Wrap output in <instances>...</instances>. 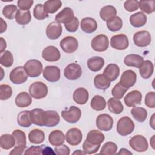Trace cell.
<instances>
[{
	"mask_svg": "<svg viewBox=\"0 0 155 155\" xmlns=\"http://www.w3.org/2000/svg\"><path fill=\"white\" fill-rule=\"evenodd\" d=\"M134 129V124L128 116H124L117 121L116 130L117 133L122 136H125L131 134Z\"/></svg>",
	"mask_w": 155,
	"mask_h": 155,
	"instance_id": "6da1fadb",
	"label": "cell"
},
{
	"mask_svg": "<svg viewBox=\"0 0 155 155\" xmlns=\"http://www.w3.org/2000/svg\"><path fill=\"white\" fill-rule=\"evenodd\" d=\"M24 68L29 77L36 78L41 74L43 67L40 61L30 59L25 62Z\"/></svg>",
	"mask_w": 155,
	"mask_h": 155,
	"instance_id": "7a4b0ae2",
	"label": "cell"
},
{
	"mask_svg": "<svg viewBox=\"0 0 155 155\" xmlns=\"http://www.w3.org/2000/svg\"><path fill=\"white\" fill-rule=\"evenodd\" d=\"M29 93L36 99L44 98L48 93L47 86L42 82H33L29 87Z\"/></svg>",
	"mask_w": 155,
	"mask_h": 155,
	"instance_id": "3957f363",
	"label": "cell"
},
{
	"mask_svg": "<svg viewBox=\"0 0 155 155\" xmlns=\"http://www.w3.org/2000/svg\"><path fill=\"white\" fill-rule=\"evenodd\" d=\"M130 147L137 152H145L148 150V143L147 139L142 135H136L129 140Z\"/></svg>",
	"mask_w": 155,
	"mask_h": 155,
	"instance_id": "277c9868",
	"label": "cell"
},
{
	"mask_svg": "<svg viewBox=\"0 0 155 155\" xmlns=\"http://www.w3.org/2000/svg\"><path fill=\"white\" fill-rule=\"evenodd\" d=\"M28 74L26 73L24 67L18 66L13 68L10 73L9 78L10 81L15 84H22L26 82L28 78Z\"/></svg>",
	"mask_w": 155,
	"mask_h": 155,
	"instance_id": "5b68a950",
	"label": "cell"
},
{
	"mask_svg": "<svg viewBox=\"0 0 155 155\" xmlns=\"http://www.w3.org/2000/svg\"><path fill=\"white\" fill-rule=\"evenodd\" d=\"M109 46L108 37L103 34H100L93 38L91 41V47L96 51L102 52L107 50Z\"/></svg>",
	"mask_w": 155,
	"mask_h": 155,
	"instance_id": "8992f818",
	"label": "cell"
},
{
	"mask_svg": "<svg viewBox=\"0 0 155 155\" xmlns=\"http://www.w3.org/2000/svg\"><path fill=\"white\" fill-rule=\"evenodd\" d=\"M62 117L67 122L71 124L76 123L81 117V111L76 106H71L68 110L61 111Z\"/></svg>",
	"mask_w": 155,
	"mask_h": 155,
	"instance_id": "52a82bcc",
	"label": "cell"
},
{
	"mask_svg": "<svg viewBox=\"0 0 155 155\" xmlns=\"http://www.w3.org/2000/svg\"><path fill=\"white\" fill-rule=\"evenodd\" d=\"M96 124L97 127L100 130L108 131L113 127V119L110 115L108 114H101L97 117Z\"/></svg>",
	"mask_w": 155,
	"mask_h": 155,
	"instance_id": "ba28073f",
	"label": "cell"
},
{
	"mask_svg": "<svg viewBox=\"0 0 155 155\" xmlns=\"http://www.w3.org/2000/svg\"><path fill=\"white\" fill-rule=\"evenodd\" d=\"M60 46L62 50L67 53H73L78 48V41L76 38L68 36L64 37L60 41Z\"/></svg>",
	"mask_w": 155,
	"mask_h": 155,
	"instance_id": "9c48e42d",
	"label": "cell"
},
{
	"mask_svg": "<svg viewBox=\"0 0 155 155\" xmlns=\"http://www.w3.org/2000/svg\"><path fill=\"white\" fill-rule=\"evenodd\" d=\"M133 39L134 44L140 47H145L149 45L151 41L150 33L146 30H141L135 33Z\"/></svg>",
	"mask_w": 155,
	"mask_h": 155,
	"instance_id": "30bf717a",
	"label": "cell"
},
{
	"mask_svg": "<svg viewBox=\"0 0 155 155\" xmlns=\"http://www.w3.org/2000/svg\"><path fill=\"white\" fill-rule=\"evenodd\" d=\"M111 47L119 50H124L128 48L129 41L128 37L124 34H119L111 37L110 41Z\"/></svg>",
	"mask_w": 155,
	"mask_h": 155,
	"instance_id": "8fae6325",
	"label": "cell"
},
{
	"mask_svg": "<svg viewBox=\"0 0 155 155\" xmlns=\"http://www.w3.org/2000/svg\"><path fill=\"white\" fill-rule=\"evenodd\" d=\"M81 67L76 63L68 64L64 69V76L69 80H76L82 75Z\"/></svg>",
	"mask_w": 155,
	"mask_h": 155,
	"instance_id": "7c38bea8",
	"label": "cell"
},
{
	"mask_svg": "<svg viewBox=\"0 0 155 155\" xmlns=\"http://www.w3.org/2000/svg\"><path fill=\"white\" fill-rule=\"evenodd\" d=\"M42 74L43 77L48 82H56L60 79L61 71L57 66L48 65L45 67Z\"/></svg>",
	"mask_w": 155,
	"mask_h": 155,
	"instance_id": "4fadbf2b",
	"label": "cell"
},
{
	"mask_svg": "<svg viewBox=\"0 0 155 155\" xmlns=\"http://www.w3.org/2000/svg\"><path fill=\"white\" fill-rule=\"evenodd\" d=\"M65 139L67 142L70 145L76 146L82 141V133L79 128H71L67 131Z\"/></svg>",
	"mask_w": 155,
	"mask_h": 155,
	"instance_id": "5bb4252c",
	"label": "cell"
},
{
	"mask_svg": "<svg viewBox=\"0 0 155 155\" xmlns=\"http://www.w3.org/2000/svg\"><path fill=\"white\" fill-rule=\"evenodd\" d=\"M42 57L48 62H56L61 58V53L56 47L49 45L42 50Z\"/></svg>",
	"mask_w": 155,
	"mask_h": 155,
	"instance_id": "9a60e30c",
	"label": "cell"
},
{
	"mask_svg": "<svg viewBox=\"0 0 155 155\" xmlns=\"http://www.w3.org/2000/svg\"><path fill=\"white\" fill-rule=\"evenodd\" d=\"M62 32V27L60 23L51 22L47 27L45 33L47 38L51 40L58 39Z\"/></svg>",
	"mask_w": 155,
	"mask_h": 155,
	"instance_id": "2e32d148",
	"label": "cell"
},
{
	"mask_svg": "<svg viewBox=\"0 0 155 155\" xmlns=\"http://www.w3.org/2000/svg\"><path fill=\"white\" fill-rule=\"evenodd\" d=\"M142 99V93L139 90H133L126 94L124 101L125 105L128 107H135L141 104Z\"/></svg>",
	"mask_w": 155,
	"mask_h": 155,
	"instance_id": "e0dca14e",
	"label": "cell"
},
{
	"mask_svg": "<svg viewBox=\"0 0 155 155\" xmlns=\"http://www.w3.org/2000/svg\"><path fill=\"white\" fill-rule=\"evenodd\" d=\"M44 126L53 127L60 122V117L58 113L54 110H47L44 112Z\"/></svg>",
	"mask_w": 155,
	"mask_h": 155,
	"instance_id": "ac0fdd59",
	"label": "cell"
},
{
	"mask_svg": "<svg viewBox=\"0 0 155 155\" xmlns=\"http://www.w3.org/2000/svg\"><path fill=\"white\" fill-rule=\"evenodd\" d=\"M136 74L131 70L124 71L120 77L119 83L124 87L130 88L132 87L136 82Z\"/></svg>",
	"mask_w": 155,
	"mask_h": 155,
	"instance_id": "d6986e66",
	"label": "cell"
},
{
	"mask_svg": "<svg viewBox=\"0 0 155 155\" xmlns=\"http://www.w3.org/2000/svg\"><path fill=\"white\" fill-rule=\"evenodd\" d=\"M119 67L115 64H108L103 72V75L110 82L115 81L119 76Z\"/></svg>",
	"mask_w": 155,
	"mask_h": 155,
	"instance_id": "ffe728a7",
	"label": "cell"
},
{
	"mask_svg": "<svg viewBox=\"0 0 155 155\" xmlns=\"http://www.w3.org/2000/svg\"><path fill=\"white\" fill-rule=\"evenodd\" d=\"M74 17L73 10L70 7L64 8L55 16L56 22L59 23H67Z\"/></svg>",
	"mask_w": 155,
	"mask_h": 155,
	"instance_id": "44dd1931",
	"label": "cell"
},
{
	"mask_svg": "<svg viewBox=\"0 0 155 155\" xmlns=\"http://www.w3.org/2000/svg\"><path fill=\"white\" fill-rule=\"evenodd\" d=\"M81 30L87 33H91L96 31L97 27V22L92 18L86 17L83 18L81 21Z\"/></svg>",
	"mask_w": 155,
	"mask_h": 155,
	"instance_id": "7402d4cb",
	"label": "cell"
},
{
	"mask_svg": "<svg viewBox=\"0 0 155 155\" xmlns=\"http://www.w3.org/2000/svg\"><path fill=\"white\" fill-rule=\"evenodd\" d=\"M74 101L79 105L85 104L89 98L88 91L84 88H78L76 89L73 94Z\"/></svg>",
	"mask_w": 155,
	"mask_h": 155,
	"instance_id": "603a6c76",
	"label": "cell"
},
{
	"mask_svg": "<svg viewBox=\"0 0 155 155\" xmlns=\"http://www.w3.org/2000/svg\"><path fill=\"white\" fill-rule=\"evenodd\" d=\"M104 139L105 136L101 131L93 130L88 133L85 140L92 145H101Z\"/></svg>",
	"mask_w": 155,
	"mask_h": 155,
	"instance_id": "cb8c5ba5",
	"label": "cell"
},
{
	"mask_svg": "<svg viewBox=\"0 0 155 155\" xmlns=\"http://www.w3.org/2000/svg\"><path fill=\"white\" fill-rule=\"evenodd\" d=\"M140 76L145 79H149L154 71V65L150 60H145L139 67Z\"/></svg>",
	"mask_w": 155,
	"mask_h": 155,
	"instance_id": "d4e9b609",
	"label": "cell"
},
{
	"mask_svg": "<svg viewBox=\"0 0 155 155\" xmlns=\"http://www.w3.org/2000/svg\"><path fill=\"white\" fill-rule=\"evenodd\" d=\"M65 136L62 131L58 130L52 131L48 136V141L51 145L57 147L62 145L65 142Z\"/></svg>",
	"mask_w": 155,
	"mask_h": 155,
	"instance_id": "484cf974",
	"label": "cell"
},
{
	"mask_svg": "<svg viewBox=\"0 0 155 155\" xmlns=\"http://www.w3.org/2000/svg\"><path fill=\"white\" fill-rule=\"evenodd\" d=\"M147 16L142 12L134 13L130 17V22L134 27H141L147 23Z\"/></svg>",
	"mask_w": 155,
	"mask_h": 155,
	"instance_id": "4316f807",
	"label": "cell"
},
{
	"mask_svg": "<svg viewBox=\"0 0 155 155\" xmlns=\"http://www.w3.org/2000/svg\"><path fill=\"white\" fill-rule=\"evenodd\" d=\"M31 96L27 92L19 93L15 98V104L19 108L27 107L31 105Z\"/></svg>",
	"mask_w": 155,
	"mask_h": 155,
	"instance_id": "83f0119b",
	"label": "cell"
},
{
	"mask_svg": "<svg viewBox=\"0 0 155 155\" xmlns=\"http://www.w3.org/2000/svg\"><path fill=\"white\" fill-rule=\"evenodd\" d=\"M143 61L144 59L142 56L136 54H128L126 56L124 59L125 65L128 67H134L136 68H139Z\"/></svg>",
	"mask_w": 155,
	"mask_h": 155,
	"instance_id": "f1b7e54d",
	"label": "cell"
},
{
	"mask_svg": "<svg viewBox=\"0 0 155 155\" xmlns=\"http://www.w3.org/2000/svg\"><path fill=\"white\" fill-rule=\"evenodd\" d=\"M104 59L100 56H93L87 61V66L88 68L93 72L101 70L104 67Z\"/></svg>",
	"mask_w": 155,
	"mask_h": 155,
	"instance_id": "f546056e",
	"label": "cell"
},
{
	"mask_svg": "<svg viewBox=\"0 0 155 155\" xmlns=\"http://www.w3.org/2000/svg\"><path fill=\"white\" fill-rule=\"evenodd\" d=\"M28 140L33 144H40L45 140V134L41 130L35 128L28 133Z\"/></svg>",
	"mask_w": 155,
	"mask_h": 155,
	"instance_id": "4dcf8cb0",
	"label": "cell"
},
{
	"mask_svg": "<svg viewBox=\"0 0 155 155\" xmlns=\"http://www.w3.org/2000/svg\"><path fill=\"white\" fill-rule=\"evenodd\" d=\"M17 122L22 127L28 128L33 124L30 118V111L25 110L21 111L17 117Z\"/></svg>",
	"mask_w": 155,
	"mask_h": 155,
	"instance_id": "1f68e13d",
	"label": "cell"
},
{
	"mask_svg": "<svg viewBox=\"0 0 155 155\" xmlns=\"http://www.w3.org/2000/svg\"><path fill=\"white\" fill-rule=\"evenodd\" d=\"M44 112L41 108H34L30 111V118L33 124L38 126H44Z\"/></svg>",
	"mask_w": 155,
	"mask_h": 155,
	"instance_id": "d6a6232c",
	"label": "cell"
},
{
	"mask_svg": "<svg viewBox=\"0 0 155 155\" xmlns=\"http://www.w3.org/2000/svg\"><path fill=\"white\" fill-rule=\"evenodd\" d=\"M16 144L14 136L10 134H4L0 137V146L4 150H9Z\"/></svg>",
	"mask_w": 155,
	"mask_h": 155,
	"instance_id": "836d02e7",
	"label": "cell"
},
{
	"mask_svg": "<svg viewBox=\"0 0 155 155\" xmlns=\"http://www.w3.org/2000/svg\"><path fill=\"white\" fill-rule=\"evenodd\" d=\"M117 11L116 8L112 5H106L103 7L100 12L99 15L101 18L105 21H107L114 16H116Z\"/></svg>",
	"mask_w": 155,
	"mask_h": 155,
	"instance_id": "e575fe53",
	"label": "cell"
},
{
	"mask_svg": "<svg viewBox=\"0 0 155 155\" xmlns=\"http://www.w3.org/2000/svg\"><path fill=\"white\" fill-rule=\"evenodd\" d=\"M107 105L110 111L114 114H119L124 110V107L121 102L114 97L110 98L108 100Z\"/></svg>",
	"mask_w": 155,
	"mask_h": 155,
	"instance_id": "d590c367",
	"label": "cell"
},
{
	"mask_svg": "<svg viewBox=\"0 0 155 155\" xmlns=\"http://www.w3.org/2000/svg\"><path fill=\"white\" fill-rule=\"evenodd\" d=\"M31 16L30 10L23 11L18 10L17 11L15 20L19 25H26L31 21Z\"/></svg>",
	"mask_w": 155,
	"mask_h": 155,
	"instance_id": "8d00e7d4",
	"label": "cell"
},
{
	"mask_svg": "<svg viewBox=\"0 0 155 155\" xmlns=\"http://www.w3.org/2000/svg\"><path fill=\"white\" fill-rule=\"evenodd\" d=\"M133 118L139 122H143L147 117V111L146 109L140 107H134L131 110Z\"/></svg>",
	"mask_w": 155,
	"mask_h": 155,
	"instance_id": "74e56055",
	"label": "cell"
},
{
	"mask_svg": "<svg viewBox=\"0 0 155 155\" xmlns=\"http://www.w3.org/2000/svg\"><path fill=\"white\" fill-rule=\"evenodd\" d=\"M90 106L92 109L96 111H102L105 108L106 101L100 95H95L91 99Z\"/></svg>",
	"mask_w": 155,
	"mask_h": 155,
	"instance_id": "f35d334b",
	"label": "cell"
},
{
	"mask_svg": "<svg viewBox=\"0 0 155 155\" xmlns=\"http://www.w3.org/2000/svg\"><path fill=\"white\" fill-rule=\"evenodd\" d=\"M108 29L113 32L119 31L122 27V20L119 16H116L106 21Z\"/></svg>",
	"mask_w": 155,
	"mask_h": 155,
	"instance_id": "ab89813d",
	"label": "cell"
},
{
	"mask_svg": "<svg viewBox=\"0 0 155 155\" xmlns=\"http://www.w3.org/2000/svg\"><path fill=\"white\" fill-rule=\"evenodd\" d=\"M94 84L96 88L104 90L110 87V81H109L103 74H99L94 78Z\"/></svg>",
	"mask_w": 155,
	"mask_h": 155,
	"instance_id": "60d3db41",
	"label": "cell"
},
{
	"mask_svg": "<svg viewBox=\"0 0 155 155\" xmlns=\"http://www.w3.org/2000/svg\"><path fill=\"white\" fill-rule=\"evenodd\" d=\"M45 11L48 13H54L62 6V2L60 0H50L45 2L43 5Z\"/></svg>",
	"mask_w": 155,
	"mask_h": 155,
	"instance_id": "b9f144b4",
	"label": "cell"
},
{
	"mask_svg": "<svg viewBox=\"0 0 155 155\" xmlns=\"http://www.w3.org/2000/svg\"><path fill=\"white\" fill-rule=\"evenodd\" d=\"M0 64L5 67H10L13 64V56L9 50H5L1 53Z\"/></svg>",
	"mask_w": 155,
	"mask_h": 155,
	"instance_id": "7bdbcfd3",
	"label": "cell"
},
{
	"mask_svg": "<svg viewBox=\"0 0 155 155\" xmlns=\"http://www.w3.org/2000/svg\"><path fill=\"white\" fill-rule=\"evenodd\" d=\"M139 7L144 13L150 14L154 12L155 8V1H139Z\"/></svg>",
	"mask_w": 155,
	"mask_h": 155,
	"instance_id": "ee69618b",
	"label": "cell"
},
{
	"mask_svg": "<svg viewBox=\"0 0 155 155\" xmlns=\"http://www.w3.org/2000/svg\"><path fill=\"white\" fill-rule=\"evenodd\" d=\"M117 150V145L113 142H107L105 143L101 148L100 154L107 155L115 154Z\"/></svg>",
	"mask_w": 155,
	"mask_h": 155,
	"instance_id": "f6af8a7d",
	"label": "cell"
},
{
	"mask_svg": "<svg viewBox=\"0 0 155 155\" xmlns=\"http://www.w3.org/2000/svg\"><path fill=\"white\" fill-rule=\"evenodd\" d=\"M33 16L38 20H44L48 17V14L45 11L42 4H38L33 8Z\"/></svg>",
	"mask_w": 155,
	"mask_h": 155,
	"instance_id": "bcb514c9",
	"label": "cell"
},
{
	"mask_svg": "<svg viewBox=\"0 0 155 155\" xmlns=\"http://www.w3.org/2000/svg\"><path fill=\"white\" fill-rule=\"evenodd\" d=\"M128 90V88L124 87L119 82L116 84L113 88L111 90V94L114 98L117 99H120L124 97V94Z\"/></svg>",
	"mask_w": 155,
	"mask_h": 155,
	"instance_id": "7dc6e473",
	"label": "cell"
},
{
	"mask_svg": "<svg viewBox=\"0 0 155 155\" xmlns=\"http://www.w3.org/2000/svg\"><path fill=\"white\" fill-rule=\"evenodd\" d=\"M17 7L14 4H10L5 5L2 9V14L8 19H13L16 16L17 11Z\"/></svg>",
	"mask_w": 155,
	"mask_h": 155,
	"instance_id": "c3c4849f",
	"label": "cell"
},
{
	"mask_svg": "<svg viewBox=\"0 0 155 155\" xmlns=\"http://www.w3.org/2000/svg\"><path fill=\"white\" fill-rule=\"evenodd\" d=\"M12 135L14 136L16 141V145L27 146L25 133L21 130H15L12 132Z\"/></svg>",
	"mask_w": 155,
	"mask_h": 155,
	"instance_id": "681fc988",
	"label": "cell"
},
{
	"mask_svg": "<svg viewBox=\"0 0 155 155\" xmlns=\"http://www.w3.org/2000/svg\"><path fill=\"white\" fill-rule=\"evenodd\" d=\"M12 89L7 84H1L0 85V99L2 101L8 99L12 95Z\"/></svg>",
	"mask_w": 155,
	"mask_h": 155,
	"instance_id": "f907efd6",
	"label": "cell"
},
{
	"mask_svg": "<svg viewBox=\"0 0 155 155\" xmlns=\"http://www.w3.org/2000/svg\"><path fill=\"white\" fill-rule=\"evenodd\" d=\"M101 145H92L85 140L82 145L83 151L85 154H92L97 152Z\"/></svg>",
	"mask_w": 155,
	"mask_h": 155,
	"instance_id": "816d5d0a",
	"label": "cell"
},
{
	"mask_svg": "<svg viewBox=\"0 0 155 155\" xmlns=\"http://www.w3.org/2000/svg\"><path fill=\"white\" fill-rule=\"evenodd\" d=\"M79 20L77 17L74 16L72 20H71L70 22L64 24L65 27L68 32L74 33L76 31L79 27Z\"/></svg>",
	"mask_w": 155,
	"mask_h": 155,
	"instance_id": "f5cc1de1",
	"label": "cell"
},
{
	"mask_svg": "<svg viewBox=\"0 0 155 155\" xmlns=\"http://www.w3.org/2000/svg\"><path fill=\"white\" fill-rule=\"evenodd\" d=\"M124 7L128 12H134L139 8V1L137 0L126 1L124 4Z\"/></svg>",
	"mask_w": 155,
	"mask_h": 155,
	"instance_id": "db71d44e",
	"label": "cell"
},
{
	"mask_svg": "<svg viewBox=\"0 0 155 155\" xmlns=\"http://www.w3.org/2000/svg\"><path fill=\"white\" fill-rule=\"evenodd\" d=\"M145 104L149 108H155V93L154 91L147 93L145 97Z\"/></svg>",
	"mask_w": 155,
	"mask_h": 155,
	"instance_id": "11a10c76",
	"label": "cell"
},
{
	"mask_svg": "<svg viewBox=\"0 0 155 155\" xmlns=\"http://www.w3.org/2000/svg\"><path fill=\"white\" fill-rule=\"evenodd\" d=\"M33 4V0H19L17 2V5L21 10H29Z\"/></svg>",
	"mask_w": 155,
	"mask_h": 155,
	"instance_id": "9f6ffc18",
	"label": "cell"
},
{
	"mask_svg": "<svg viewBox=\"0 0 155 155\" xmlns=\"http://www.w3.org/2000/svg\"><path fill=\"white\" fill-rule=\"evenodd\" d=\"M54 151L56 154L59 155H69L70 154V148L66 145L63 144L55 147Z\"/></svg>",
	"mask_w": 155,
	"mask_h": 155,
	"instance_id": "6f0895ef",
	"label": "cell"
},
{
	"mask_svg": "<svg viewBox=\"0 0 155 155\" xmlns=\"http://www.w3.org/2000/svg\"><path fill=\"white\" fill-rule=\"evenodd\" d=\"M42 145L41 146H31L27 148L24 154H42Z\"/></svg>",
	"mask_w": 155,
	"mask_h": 155,
	"instance_id": "680465c9",
	"label": "cell"
},
{
	"mask_svg": "<svg viewBox=\"0 0 155 155\" xmlns=\"http://www.w3.org/2000/svg\"><path fill=\"white\" fill-rule=\"evenodd\" d=\"M27 146L22 145H16L15 148L9 153L10 154L13 155H21L23 154L24 151L26 148Z\"/></svg>",
	"mask_w": 155,
	"mask_h": 155,
	"instance_id": "91938a15",
	"label": "cell"
},
{
	"mask_svg": "<svg viewBox=\"0 0 155 155\" xmlns=\"http://www.w3.org/2000/svg\"><path fill=\"white\" fill-rule=\"evenodd\" d=\"M56 153L53 151V149L50 147L42 145V154H55Z\"/></svg>",
	"mask_w": 155,
	"mask_h": 155,
	"instance_id": "94428289",
	"label": "cell"
},
{
	"mask_svg": "<svg viewBox=\"0 0 155 155\" xmlns=\"http://www.w3.org/2000/svg\"><path fill=\"white\" fill-rule=\"evenodd\" d=\"M0 53H2L3 51H5V49L7 47L6 41L3 38H0Z\"/></svg>",
	"mask_w": 155,
	"mask_h": 155,
	"instance_id": "6125c7cd",
	"label": "cell"
},
{
	"mask_svg": "<svg viewBox=\"0 0 155 155\" xmlns=\"http://www.w3.org/2000/svg\"><path fill=\"white\" fill-rule=\"evenodd\" d=\"M1 33H4L7 30V23L3 20L2 18H1Z\"/></svg>",
	"mask_w": 155,
	"mask_h": 155,
	"instance_id": "be15d7a7",
	"label": "cell"
},
{
	"mask_svg": "<svg viewBox=\"0 0 155 155\" xmlns=\"http://www.w3.org/2000/svg\"><path fill=\"white\" fill-rule=\"evenodd\" d=\"M117 154H132V153L130 151L128 150L122 148H120V150L117 153Z\"/></svg>",
	"mask_w": 155,
	"mask_h": 155,
	"instance_id": "e7e4bbea",
	"label": "cell"
},
{
	"mask_svg": "<svg viewBox=\"0 0 155 155\" xmlns=\"http://www.w3.org/2000/svg\"><path fill=\"white\" fill-rule=\"evenodd\" d=\"M154 116L155 114H153L150 120V125L153 129H154Z\"/></svg>",
	"mask_w": 155,
	"mask_h": 155,
	"instance_id": "03108f58",
	"label": "cell"
},
{
	"mask_svg": "<svg viewBox=\"0 0 155 155\" xmlns=\"http://www.w3.org/2000/svg\"><path fill=\"white\" fill-rule=\"evenodd\" d=\"M73 154H85V153L84 151H82L81 150H78L75 151Z\"/></svg>",
	"mask_w": 155,
	"mask_h": 155,
	"instance_id": "003e7915",
	"label": "cell"
}]
</instances>
